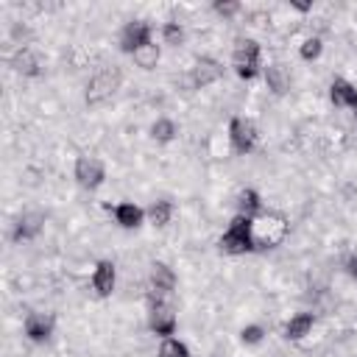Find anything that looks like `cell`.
<instances>
[{
  "label": "cell",
  "instance_id": "obj_26",
  "mask_svg": "<svg viewBox=\"0 0 357 357\" xmlns=\"http://www.w3.org/2000/svg\"><path fill=\"white\" fill-rule=\"evenodd\" d=\"M262 337H265V329H262L259 324H248V326H243V332H240V340H243V343H248V346L259 343Z\"/></svg>",
  "mask_w": 357,
  "mask_h": 357
},
{
  "label": "cell",
  "instance_id": "obj_24",
  "mask_svg": "<svg viewBox=\"0 0 357 357\" xmlns=\"http://www.w3.org/2000/svg\"><path fill=\"white\" fill-rule=\"evenodd\" d=\"M156 357H190V349H187L178 337H165V340L159 343Z\"/></svg>",
  "mask_w": 357,
  "mask_h": 357
},
{
  "label": "cell",
  "instance_id": "obj_5",
  "mask_svg": "<svg viewBox=\"0 0 357 357\" xmlns=\"http://www.w3.org/2000/svg\"><path fill=\"white\" fill-rule=\"evenodd\" d=\"M229 142L234 153H248L257 145V126L248 117H231L229 123Z\"/></svg>",
  "mask_w": 357,
  "mask_h": 357
},
{
  "label": "cell",
  "instance_id": "obj_15",
  "mask_svg": "<svg viewBox=\"0 0 357 357\" xmlns=\"http://www.w3.org/2000/svg\"><path fill=\"white\" fill-rule=\"evenodd\" d=\"M262 75H265V84L273 95H284L290 89V73L284 64H268Z\"/></svg>",
  "mask_w": 357,
  "mask_h": 357
},
{
  "label": "cell",
  "instance_id": "obj_27",
  "mask_svg": "<svg viewBox=\"0 0 357 357\" xmlns=\"http://www.w3.org/2000/svg\"><path fill=\"white\" fill-rule=\"evenodd\" d=\"M215 11L218 14H226V17L229 14H237L240 11V3H215Z\"/></svg>",
  "mask_w": 357,
  "mask_h": 357
},
{
  "label": "cell",
  "instance_id": "obj_4",
  "mask_svg": "<svg viewBox=\"0 0 357 357\" xmlns=\"http://www.w3.org/2000/svg\"><path fill=\"white\" fill-rule=\"evenodd\" d=\"M148 326H151V332H156L162 337H170L176 332V312H173V307H170V301L165 296H151Z\"/></svg>",
  "mask_w": 357,
  "mask_h": 357
},
{
  "label": "cell",
  "instance_id": "obj_29",
  "mask_svg": "<svg viewBox=\"0 0 357 357\" xmlns=\"http://www.w3.org/2000/svg\"><path fill=\"white\" fill-rule=\"evenodd\" d=\"M346 268H349V273L357 279V254L354 257H349V262H346Z\"/></svg>",
  "mask_w": 357,
  "mask_h": 357
},
{
  "label": "cell",
  "instance_id": "obj_20",
  "mask_svg": "<svg viewBox=\"0 0 357 357\" xmlns=\"http://www.w3.org/2000/svg\"><path fill=\"white\" fill-rule=\"evenodd\" d=\"M131 59H134V64H137L139 70H153V67L159 64V59H162V50H159V45L148 42V45H142L139 50H134Z\"/></svg>",
  "mask_w": 357,
  "mask_h": 357
},
{
  "label": "cell",
  "instance_id": "obj_16",
  "mask_svg": "<svg viewBox=\"0 0 357 357\" xmlns=\"http://www.w3.org/2000/svg\"><path fill=\"white\" fill-rule=\"evenodd\" d=\"M312 324H315L312 312H296V315L287 321V326H284V337H287V340H304V337L312 332Z\"/></svg>",
  "mask_w": 357,
  "mask_h": 357
},
{
  "label": "cell",
  "instance_id": "obj_25",
  "mask_svg": "<svg viewBox=\"0 0 357 357\" xmlns=\"http://www.w3.org/2000/svg\"><path fill=\"white\" fill-rule=\"evenodd\" d=\"M162 39H165V45L178 47V45H184V28L178 22H165L162 25Z\"/></svg>",
  "mask_w": 357,
  "mask_h": 357
},
{
  "label": "cell",
  "instance_id": "obj_3",
  "mask_svg": "<svg viewBox=\"0 0 357 357\" xmlns=\"http://www.w3.org/2000/svg\"><path fill=\"white\" fill-rule=\"evenodd\" d=\"M120 84H123V73L117 67L98 70L89 78V84H86V103H103V100H109L120 89Z\"/></svg>",
  "mask_w": 357,
  "mask_h": 357
},
{
  "label": "cell",
  "instance_id": "obj_19",
  "mask_svg": "<svg viewBox=\"0 0 357 357\" xmlns=\"http://www.w3.org/2000/svg\"><path fill=\"white\" fill-rule=\"evenodd\" d=\"M234 204H237V215H245V218H257V215L262 212V201H259V192H257V190H251V187L240 190Z\"/></svg>",
  "mask_w": 357,
  "mask_h": 357
},
{
  "label": "cell",
  "instance_id": "obj_14",
  "mask_svg": "<svg viewBox=\"0 0 357 357\" xmlns=\"http://www.w3.org/2000/svg\"><path fill=\"white\" fill-rule=\"evenodd\" d=\"M42 226H45L42 212H22L17 220V229H14V240H31L42 231Z\"/></svg>",
  "mask_w": 357,
  "mask_h": 357
},
{
  "label": "cell",
  "instance_id": "obj_11",
  "mask_svg": "<svg viewBox=\"0 0 357 357\" xmlns=\"http://www.w3.org/2000/svg\"><path fill=\"white\" fill-rule=\"evenodd\" d=\"M151 290H153V296H170L176 290V273L170 265H165V262L151 265Z\"/></svg>",
  "mask_w": 357,
  "mask_h": 357
},
{
  "label": "cell",
  "instance_id": "obj_12",
  "mask_svg": "<svg viewBox=\"0 0 357 357\" xmlns=\"http://www.w3.org/2000/svg\"><path fill=\"white\" fill-rule=\"evenodd\" d=\"M114 282H117V271H114V265H112L109 259L98 262L95 271H92V287H95V293H98V296H112Z\"/></svg>",
  "mask_w": 357,
  "mask_h": 357
},
{
  "label": "cell",
  "instance_id": "obj_30",
  "mask_svg": "<svg viewBox=\"0 0 357 357\" xmlns=\"http://www.w3.org/2000/svg\"><path fill=\"white\" fill-rule=\"evenodd\" d=\"M351 112H354V114H357V103H354V106H351Z\"/></svg>",
  "mask_w": 357,
  "mask_h": 357
},
{
  "label": "cell",
  "instance_id": "obj_1",
  "mask_svg": "<svg viewBox=\"0 0 357 357\" xmlns=\"http://www.w3.org/2000/svg\"><path fill=\"white\" fill-rule=\"evenodd\" d=\"M254 248H273L287 237V218L279 212H259L251 218Z\"/></svg>",
  "mask_w": 357,
  "mask_h": 357
},
{
  "label": "cell",
  "instance_id": "obj_10",
  "mask_svg": "<svg viewBox=\"0 0 357 357\" xmlns=\"http://www.w3.org/2000/svg\"><path fill=\"white\" fill-rule=\"evenodd\" d=\"M220 75H223V64L215 61V59H198L195 67L190 70L192 86H209V84H215Z\"/></svg>",
  "mask_w": 357,
  "mask_h": 357
},
{
  "label": "cell",
  "instance_id": "obj_23",
  "mask_svg": "<svg viewBox=\"0 0 357 357\" xmlns=\"http://www.w3.org/2000/svg\"><path fill=\"white\" fill-rule=\"evenodd\" d=\"M321 53H324V39H321V36H307V39L298 45V56H301L304 61H315V59H321Z\"/></svg>",
  "mask_w": 357,
  "mask_h": 357
},
{
  "label": "cell",
  "instance_id": "obj_28",
  "mask_svg": "<svg viewBox=\"0 0 357 357\" xmlns=\"http://www.w3.org/2000/svg\"><path fill=\"white\" fill-rule=\"evenodd\" d=\"M290 8H296L298 14H307V11H312V3H296V0H290Z\"/></svg>",
  "mask_w": 357,
  "mask_h": 357
},
{
  "label": "cell",
  "instance_id": "obj_17",
  "mask_svg": "<svg viewBox=\"0 0 357 357\" xmlns=\"http://www.w3.org/2000/svg\"><path fill=\"white\" fill-rule=\"evenodd\" d=\"M329 100H332L335 106H346V109H351V106L357 103V89H354L349 81L335 78V81L329 84Z\"/></svg>",
  "mask_w": 357,
  "mask_h": 357
},
{
  "label": "cell",
  "instance_id": "obj_22",
  "mask_svg": "<svg viewBox=\"0 0 357 357\" xmlns=\"http://www.w3.org/2000/svg\"><path fill=\"white\" fill-rule=\"evenodd\" d=\"M176 134H178V126H176L170 117H159V120H153V126H151V137H153L156 142H170V139H176Z\"/></svg>",
  "mask_w": 357,
  "mask_h": 357
},
{
  "label": "cell",
  "instance_id": "obj_18",
  "mask_svg": "<svg viewBox=\"0 0 357 357\" xmlns=\"http://www.w3.org/2000/svg\"><path fill=\"white\" fill-rule=\"evenodd\" d=\"M11 67L20 75H36L39 73V59L31 47H17L14 56H11Z\"/></svg>",
  "mask_w": 357,
  "mask_h": 357
},
{
  "label": "cell",
  "instance_id": "obj_8",
  "mask_svg": "<svg viewBox=\"0 0 357 357\" xmlns=\"http://www.w3.org/2000/svg\"><path fill=\"white\" fill-rule=\"evenodd\" d=\"M231 61H234V70L259 67V42H254V39H237L234 47H231Z\"/></svg>",
  "mask_w": 357,
  "mask_h": 357
},
{
  "label": "cell",
  "instance_id": "obj_13",
  "mask_svg": "<svg viewBox=\"0 0 357 357\" xmlns=\"http://www.w3.org/2000/svg\"><path fill=\"white\" fill-rule=\"evenodd\" d=\"M112 215H114V220H117L123 229H137V226H142V220H145V209H139V206L131 204V201L114 204V206H112Z\"/></svg>",
  "mask_w": 357,
  "mask_h": 357
},
{
  "label": "cell",
  "instance_id": "obj_21",
  "mask_svg": "<svg viewBox=\"0 0 357 357\" xmlns=\"http://www.w3.org/2000/svg\"><path fill=\"white\" fill-rule=\"evenodd\" d=\"M145 218H148V223H153V226H167L170 218H173V204L165 201V198H159V201H153V204L145 209Z\"/></svg>",
  "mask_w": 357,
  "mask_h": 357
},
{
  "label": "cell",
  "instance_id": "obj_2",
  "mask_svg": "<svg viewBox=\"0 0 357 357\" xmlns=\"http://www.w3.org/2000/svg\"><path fill=\"white\" fill-rule=\"evenodd\" d=\"M218 248L223 254H231V257H240V254H248L254 251V237H251V218L245 215H234L229 229L223 231V237L218 240Z\"/></svg>",
  "mask_w": 357,
  "mask_h": 357
},
{
  "label": "cell",
  "instance_id": "obj_6",
  "mask_svg": "<svg viewBox=\"0 0 357 357\" xmlns=\"http://www.w3.org/2000/svg\"><path fill=\"white\" fill-rule=\"evenodd\" d=\"M73 176H75V181H78L81 187L95 190V187H100L103 178H106V165H103L98 156H78Z\"/></svg>",
  "mask_w": 357,
  "mask_h": 357
},
{
  "label": "cell",
  "instance_id": "obj_7",
  "mask_svg": "<svg viewBox=\"0 0 357 357\" xmlns=\"http://www.w3.org/2000/svg\"><path fill=\"white\" fill-rule=\"evenodd\" d=\"M148 42H153L151 39V25L142 22V20L126 22V28L120 31V50H126V53H134Z\"/></svg>",
  "mask_w": 357,
  "mask_h": 357
},
{
  "label": "cell",
  "instance_id": "obj_9",
  "mask_svg": "<svg viewBox=\"0 0 357 357\" xmlns=\"http://www.w3.org/2000/svg\"><path fill=\"white\" fill-rule=\"evenodd\" d=\"M22 329H25V335L31 340L42 343V340H47L53 335V315H47V312H28L25 321H22Z\"/></svg>",
  "mask_w": 357,
  "mask_h": 357
}]
</instances>
